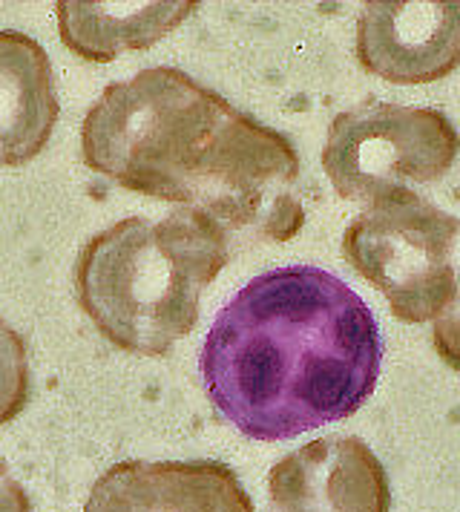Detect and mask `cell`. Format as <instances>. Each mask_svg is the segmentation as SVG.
Returning <instances> with one entry per match:
<instances>
[{
    "instance_id": "cell-1",
    "label": "cell",
    "mask_w": 460,
    "mask_h": 512,
    "mask_svg": "<svg viewBox=\"0 0 460 512\" xmlns=\"http://www.w3.org/2000/svg\"><path fill=\"white\" fill-rule=\"evenodd\" d=\"M92 173L199 210L230 239L288 242L305 225L294 141L176 67L110 84L81 127Z\"/></svg>"
},
{
    "instance_id": "cell-2",
    "label": "cell",
    "mask_w": 460,
    "mask_h": 512,
    "mask_svg": "<svg viewBox=\"0 0 460 512\" xmlns=\"http://www.w3.org/2000/svg\"><path fill=\"white\" fill-rule=\"evenodd\" d=\"M380 363L371 308L317 265H285L259 274L219 311L199 369L230 426L274 443L360 412Z\"/></svg>"
},
{
    "instance_id": "cell-3",
    "label": "cell",
    "mask_w": 460,
    "mask_h": 512,
    "mask_svg": "<svg viewBox=\"0 0 460 512\" xmlns=\"http://www.w3.org/2000/svg\"><path fill=\"white\" fill-rule=\"evenodd\" d=\"M228 259L230 233L199 210L127 216L81 248L75 297L115 349L164 357L196 328L202 291Z\"/></svg>"
},
{
    "instance_id": "cell-4",
    "label": "cell",
    "mask_w": 460,
    "mask_h": 512,
    "mask_svg": "<svg viewBox=\"0 0 460 512\" xmlns=\"http://www.w3.org/2000/svg\"><path fill=\"white\" fill-rule=\"evenodd\" d=\"M460 219L414 190L368 205L343 233L345 262L368 280L400 323L437 320L458 294Z\"/></svg>"
},
{
    "instance_id": "cell-5",
    "label": "cell",
    "mask_w": 460,
    "mask_h": 512,
    "mask_svg": "<svg viewBox=\"0 0 460 512\" xmlns=\"http://www.w3.org/2000/svg\"><path fill=\"white\" fill-rule=\"evenodd\" d=\"M458 150L452 118L435 107L366 101L328 124L322 170L343 199L374 205L446 176Z\"/></svg>"
},
{
    "instance_id": "cell-6",
    "label": "cell",
    "mask_w": 460,
    "mask_h": 512,
    "mask_svg": "<svg viewBox=\"0 0 460 512\" xmlns=\"http://www.w3.org/2000/svg\"><path fill=\"white\" fill-rule=\"evenodd\" d=\"M354 52L383 81L435 84L460 64V0H368Z\"/></svg>"
},
{
    "instance_id": "cell-7",
    "label": "cell",
    "mask_w": 460,
    "mask_h": 512,
    "mask_svg": "<svg viewBox=\"0 0 460 512\" xmlns=\"http://www.w3.org/2000/svg\"><path fill=\"white\" fill-rule=\"evenodd\" d=\"M274 512H389L383 461L363 438H317L285 455L268 475Z\"/></svg>"
},
{
    "instance_id": "cell-8",
    "label": "cell",
    "mask_w": 460,
    "mask_h": 512,
    "mask_svg": "<svg viewBox=\"0 0 460 512\" xmlns=\"http://www.w3.org/2000/svg\"><path fill=\"white\" fill-rule=\"evenodd\" d=\"M84 512H256L222 461H121L92 484Z\"/></svg>"
},
{
    "instance_id": "cell-9",
    "label": "cell",
    "mask_w": 460,
    "mask_h": 512,
    "mask_svg": "<svg viewBox=\"0 0 460 512\" xmlns=\"http://www.w3.org/2000/svg\"><path fill=\"white\" fill-rule=\"evenodd\" d=\"M58 121V95L44 47L15 29L0 32V167L41 156Z\"/></svg>"
},
{
    "instance_id": "cell-10",
    "label": "cell",
    "mask_w": 460,
    "mask_h": 512,
    "mask_svg": "<svg viewBox=\"0 0 460 512\" xmlns=\"http://www.w3.org/2000/svg\"><path fill=\"white\" fill-rule=\"evenodd\" d=\"M199 3L193 0H58L61 44L90 64H110L121 52L150 49L184 24Z\"/></svg>"
},
{
    "instance_id": "cell-11",
    "label": "cell",
    "mask_w": 460,
    "mask_h": 512,
    "mask_svg": "<svg viewBox=\"0 0 460 512\" xmlns=\"http://www.w3.org/2000/svg\"><path fill=\"white\" fill-rule=\"evenodd\" d=\"M29 403V357L21 334L0 317V426L12 423Z\"/></svg>"
},
{
    "instance_id": "cell-12",
    "label": "cell",
    "mask_w": 460,
    "mask_h": 512,
    "mask_svg": "<svg viewBox=\"0 0 460 512\" xmlns=\"http://www.w3.org/2000/svg\"><path fill=\"white\" fill-rule=\"evenodd\" d=\"M432 343H435V351L440 354V360L460 374V277L455 300L435 320Z\"/></svg>"
},
{
    "instance_id": "cell-13",
    "label": "cell",
    "mask_w": 460,
    "mask_h": 512,
    "mask_svg": "<svg viewBox=\"0 0 460 512\" xmlns=\"http://www.w3.org/2000/svg\"><path fill=\"white\" fill-rule=\"evenodd\" d=\"M0 512H32L29 492L9 472V466H6L3 458H0Z\"/></svg>"
}]
</instances>
